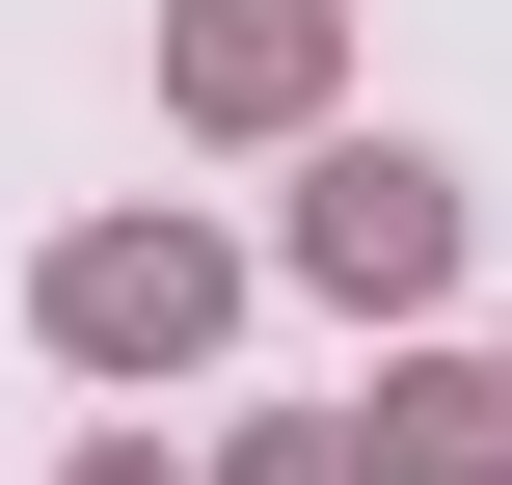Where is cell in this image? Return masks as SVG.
Segmentation results:
<instances>
[{"label":"cell","instance_id":"1","mask_svg":"<svg viewBox=\"0 0 512 485\" xmlns=\"http://www.w3.org/2000/svg\"><path fill=\"white\" fill-rule=\"evenodd\" d=\"M324 270H351V297H378V270H432V189H405V162H351V189H324Z\"/></svg>","mask_w":512,"mask_h":485}]
</instances>
